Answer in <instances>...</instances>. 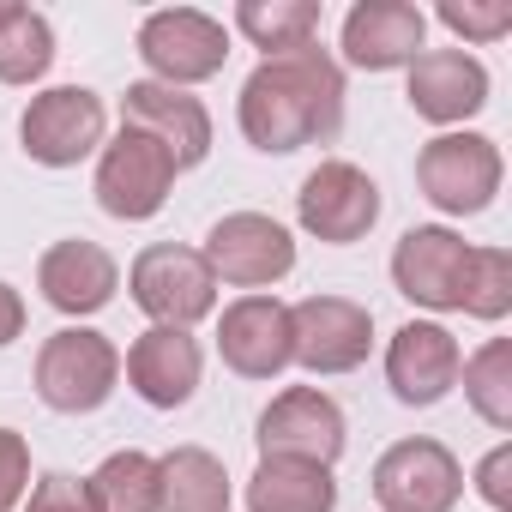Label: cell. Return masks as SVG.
<instances>
[{"mask_svg":"<svg viewBox=\"0 0 512 512\" xmlns=\"http://www.w3.org/2000/svg\"><path fill=\"white\" fill-rule=\"evenodd\" d=\"M235 115H241L247 145L266 157L326 145L344 127V67L320 43H302L290 55H266L247 73Z\"/></svg>","mask_w":512,"mask_h":512,"instance_id":"obj_1","label":"cell"},{"mask_svg":"<svg viewBox=\"0 0 512 512\" xmlns=\"http://www.w3.org/2000/svg\"><path fill=\"white\" fill-rule=\"evenodd\" d=\"M500 181H506V163H500V145L488 133H440L416 157V187L446 217L488 211L494 193H500Z\"/></svg>","mask_w":512,"mask_h":512,"instance_id":"obj_2","label":"cell"},{"mask_svg":"<svg viewBox=\"0 0 512 512\" xmlns=\"http://www.w3.org/2000/svg\"><path fill=\"white\" fill-rule=\"evenodd\" d=\"M115 380H121V350L91 326H67V332L43 338V350H37V398L61 416L103 410Z\"/></svg>","mask_w":512,"mask_h":512,"instance_id":"obj_3","label":"cell"},{"mask_svg":"<svg viewBox=\"0 0 512 512\" xmlns=\"http://www.w3.org/2000/svg\"><path fill=\"white\" fill-rule=\"evenodd\" d=\"M199 253H205L211 278H223V284H235L247 296H266L278 278L296 272V241L266 211H229V217H217Z\"/></svg>","mask_w":512,"mask_h":512,"instance_id":"obj_4","label":"cell"},{"mask_svg":"<svg viewBox=\"0 0 512 512\" xmlns=\"http://www.w3.org/2000/svg\"><path fill=\"white\" fill-rule=\"evenodd\" d=\"M127 290L151 314V326H175V332L199 326L217 308V278L205 266V253L199 247H175V241H157V247L139 253L133 272H127Z\"/></svg>","mask_w":512,"mask_h":512,"instance_id":"obj_5","label":"cell"},{"mask_svg":"<svg viewBox=\"0 0 512 512\" xmlns=\"http://www.w3.org/2000/svg\"><path fill=\"white\" fill-rule=\"evenodd\" d=\"M139 61L151 67L157 85L187 91V85H205V79L223 73L229 31L211 13H199V7H163V13H151L139 25Z\"/></svg>","mask_w":512,"mask_h":512,"instance_id":"obj_6","label":"cell"},{"mask_svg":"<svg viewBox=\"0 0 512 512\" xmlns=\"http://www.w3.org/2000/svg\"><path fill=\"white\" fill-rule=\"evenodd\" d=\"M103 127H109L103 97L85 91V85H55V91L31 97L25 115H19L25 157L43 163V169H73L91 151H103Z\"/></svg>","mask_w":512,"mask_h":512,"instance_id":"obj_7","label":"cell"},{"mask_svg":"<svg viewBox=\"0 0 512 512\" xmlns=\"http://www.w3.org/2000/svg\"><path fill=\"white\" fill-rule=\"evenodd\" d=\"M175 175H181V169L169 163V151H163L157 139L121 127V133L103 145V157H97V205H103L109 217H121V223H145V217H157V211L169 205Z\"/></svg>","mask_w":512,"mask_h":512,"instance_id":"obj_8","label":"cell"},{"mask_svg":"<svg viewBox=\"0 0 512 512\" xmlns=\"http://www.w3.org/2000/svg\"><path fill=\"white\" fill-rule=\"evenodd\" d=\"M374 350V314L350 296H308L290 308V362L308 374H350Z\"/></svg>","mask_w":512,"mask_h":512,"instance_id":"obj_9","label":"cell"},{"mask_svg":"<svg viewBox=\"0 0 512 512\" xmlns=\"http://www.w3.org/2000/svg\"><path fill=\"white\" fill-rule=\"evenodd\" d=\"M464 494V470L440 440H398L374 464V500L380 512H452Z\"/></svg>","mask_w":512,"mask_h":512,"instance_id":"obj_10","label":"cell"},{"mask_svg":"<svg viewBox=\"0 0 512 512\" xmlns=\"http://www.w3.org/2000/svg\"><path fill=\"white\" fill-rule=\"evenodd\" d=\"M296 217H302L308 235H320V241H332V247H350V241H362V235L380 223V187H374L368 169H356V163H344V157H326V163L302 181Z\"/></svg>","mask_w":512,"mask_h":512,"instance_id":"obj_11","label":"cell"},{"mask_svg":"<svg viewBox=\"0 0 512 512\" xmlns=\"http://www.w3.org/2000/svg\"><path fill=\"white\" fill-rule=\"evenodd\" d=\"M464 266H470L464 235H452L446 223H416V229H404V241L392 253V284L404 302H416L428 314H458Z\"/></svg>","mask_w":512,"mask_h":512,"instance_id":"obj_12","label":"cell"},{"mask_svg":"<svg viewBox=\"0 0 512 512\" xmlns=\"http://www.w3.org/2000/svg\"><path fill=\"white\" fill-rule=\"evenodd\" d=\"M260 458H302V464H338L344 452V410L320 386H290L260 416Z\"/></svg>","mask_w":512,"mask_h":512,"instance_id":"obj_13","label":"cell"},{"mask_svg":"<svg viewBox=\"0 0 512 512\" xmlns=\"http://www.w3.org/2000/svg\"><path fill=\"white\" fill-rule=\"evenodd\" d=\"M458 368H464V350H458V338H452L440 320H410V326H398L392 344H386V386H392V398L410 404V410L440 404V398L458 386Z\"/></svg>","mask_w":512,"mask_h":512,"instance_id":"obj_14","label":"cell"},{"mask_svg":"<svg viewBox=\"0 0 512 512\" xmlns=\"http://www.w3.org/2000/svg\"><path fill=\"white\" fill-rule=\"evenodd\" d=\"M121 127L157 139L175 169H193V163L211 157V115H205L199 97H187V91H175V85H157V79L127 85V97H121Z\"/></svg>","mask_w":512,"mask_h":512,"instance_id":"obj_15","label":"cell"},{"mask_svg":"<svg viewBox=\"0 0 512 512\" xmlns=\"http://www.w3.org/2000/svg\"><path fill=\"white\" fill-rule=\"evenodd\" d=\"M217 350L241 380H278L290 368V308L278 296H241L217 320Z\"/></svg>","mask_w":512,"mask_h":512,"instance_id":"obj_16","label":"cell"},{"mask_svg":"<svg viewBox=\"0 0 512 512\" xmlns=\"http://www.w3.org/2000/svg\"><path fill=\"white\" fill-rule=\"evenodd\" d=\"M37 290H43V302H49L55 314H73V320H79V314H97V308L115 302L121 266H115L109 247L73 235V241H55L43 260H37Z\"/></svg>","mask_w":512,"mask_h":512,"instance_id":"obj_17","label":"cell"},{"mask_svg":"<svg viewBox=\"0 0 512 512\" xmlns=\"http://www.w3.org/2000/svg\"><path fill=\"white\" fill-rule=\"evenodd\" d=\"M428 19L410 0H356L344 19V61L362 73H392L422 55Z\"/></svg>","mask_w":512,"mask_h":512,"instance_id":"obj_18","label":"cell"},{"mask_svg":"<svg viewBox=\"0 0 512 512\" xmlns=\"http://www.w3.org/2000/svg\"><path fill=\"white\" fill-rule=\"evenodd\" d=\"M488 103V67L464 49H422L410 61V109L434 127H458Z\"/></svg>","mask_w":512,"mask_h":512,"instance_id":"obj_19","label":"cell"},{"mask_svg":"<svg viewBox=\"0 0 512 512\" xmlns=\"http://www.w3.org/2000/svg\"><path fill=\"white\" fill-rule=\"evenodd\" d=\"M199 344L175 326H151L133 338L127 350V386L151 404V410H181L199 392Z\"/></svg>","mask_w":512,"mask_h":512,"instance_id":"obj_20","label":"cell"},{"mask_svg":"<svg viewBox=\"0 0 512 512\" xmlns=\"http://www.w3.org/2000/svg\"><path fill=\"white\" fill-rule=\"evenodd\" d=\"M247 512H338V482L326 464L260 458L247 476Z\"/></svg>","mask_w":512,"mask_h":512,"instance_id":"obj_21","label":"cell"},{"mask_svg":"<svg viewBox=\"0 0 512 512\" xmlns=\"http://www.w3.org/2000/svg\"><path fill=\"white\" fill-rule=\"evenodd\" d=\"M157 512H229V470L205 446H175L157 458Z\"/></svg>","mask_w":512,"mask_h":512,"instance_id":"obj_22","label":"cell"},{"mask_svg":"<svg viewBox=\"0 0 512 512\" xmlns=\"http://www.w3.org/2000/svg\"><path fill=\"white\" fill-rule=\"evenodd\" d=\"M235 31L266 55H290L302 43H320V0H241Z\"/></svg>","mask_w":512,"mask_h":512,"instance_id":"obj_23","label":"cell"},{"mask_svg":"<svg viewBox=\"0 0 512 512\" xmlns=\"http://www.w3.org/2000/svg\"><path fill=\"white\" fill-rule=\"evenodd\" d=\"M458 380H464L470 410H476L488 428H512V344H506V338H488V344L458 368Z\"/></svg>","mask_w":512,"mask_h":512,"instance_id":"obj_24","label":"cell"},{"mask_svg":"<svg viewBox=\"0 0 512 512\" xmlns=\"http://www.w3.org/2000/svg\"><path fill=\"white\" fill-rule=\"evenodd\" d=\"M103 512H157V458L151 452H109L91 476Z\"/></svg>","mask_w":512,"mask_h":512,"instance_id":"obj_25","label":"cell"},{"mask_svg":"<svg viewBox=\"0 0 512 512\" xmlns=\"http://www.w3.org/2000/svg\"><path fill=\"white\" fill-rule=\"evenodd\" d=\"M55 61V31L43 13L19 7V19L0 31V85H37Z\"/></svg>","mask_w":512,"mask_h":512,"instance_id":"obj_26","label":"cell"},{"mask_svg":"<svg viewBox=\"0 0 512 512\" xmlns=\"http://www.w3.org/2000/svg\"><path fill=\"white\" fill-rule=\"evenodd\" d=\"M458 308H464L470 320H488V326L512 314V253H506V247H470Z\"/></svg>","mask_w":512,"mask_h":512,"instance_id":"obj_27","label":"cell"},{"mask_svg":"<svg viewBox=\"0 0 512 512\" xmlns=\"http://www.w3.org/2000/svg\"><path fill=\"white\" fill-rule=\"evenodd\" d=\"M440 25L464 43H500L512 31V7L506 0H440Z\"/></svg>","mask_w":512,"mask_h":512,"instance_id":"obj_28","label":"cell"},{"mask_svg":"<svg viewBox=\"0 0 512 512\" xmlns=\"http://www.w3.org/2000/svg\"><path fill=\"white\" fill-rule=\"evenodd\" d=\"M25 512H103V506H97V494H91V476L49 470V476H37V488L25 494Z\"/></svg>","mask_w":512,"mask_h":512,"instance_id":"obj_29","label":"cell"},{"mask_svg":"<svg viewBox=\"0 0 512 512\" xmlns=\"http://www.w3.org/2000/svg\"><path fill=\"white\" fill-rule=\"evenodd\" d=\"M25 494H31V446L13 428H0V512L25 506Z\"/></svg>","mask_w":512,"mask_h":512,"instance_id":"obj_30","label":"cell"},{"mask_svg":"<svg viewBox=\"0 0 512 512\" xmlns=\"http://www.w3.org/2000/svg\"><path fill=\"white\" fill-rule=\"evenodd\" d=\"M476 494H482L494 512H512V446H494V452L476 464Z\"/></svg>","mask_w":512,"mask_h":512,"instance_id":"obj_31","label":"cell"},{"mask_svg":"<svg viewBox=\"0 0 512 512\" xmlns=\"http://www.w3.org/2000/svg\"><path fill=\"white\" fill-rule=\"evenodd\" d=\"M19 332H25V302H19L13 284H0V350H7Z\"/></svg>","mask_w":512,"mask_h":512,"instance_id":"obj_32","label":"cell"},{"mask_svg":"<svg viewBox=\"0 0 512 512\" xmlns=\"http://www.w3.org/2000/svg\"><path fill=\"white\" fill-rule=\"evenodd\" d=\"M13 19H19V0H0V31H7Z\"/></svg>","mask_w":512,"mask_h":512,"instance_id":"obj_33","label":"cell"}]
</instances>
